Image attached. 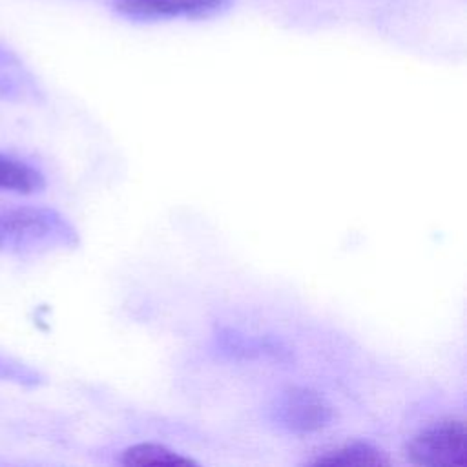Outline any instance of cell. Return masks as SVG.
<instances>
[{"mask_svg": "<svg viewBox=\"0 0 467 467\" xmlns=\"http://www.w3.org/2000/svg\"><path fill=\"white\" fill-rule=\"evenodd\" d=\"M122 465H197L193 458L182 456L181 452L161 445V443H137L130 445L120 454Z\"/></svg>", "mask_w": 467, "mask_h": 467, "instance_id": "ba28073f", "label": "cell"}, {"mask_svg": "<svg viewBox=\"0 0 467 467\" xmlns=\"http://www.w3.org/2000/svg\"><path fill=\"white\" fill-rule=\"evenodd\" d=\"M312 463L314 465H343V467H352V465L378 467V465H389L390 460L381 449L370 443L354 441V443H347L337 449L327 451L325 454L312 460Z\"/></svg>", "mask_w": 467, "mask_h": 467, "instance_id": "8992f818", "label": "cell"}, {"mask_svg": "<svg viewBox=\"0 0 467 467\" xmlns=\"http://www.w3.org/2000/svg\"><path fill=\"white\" fill-rule=\"evenodd\" d=\"M0 381H9V383L24 385V387H35L42 379H40V374L36 370H33L31 367L0 356Z\"/></svg>", "mask_w": 467, "mask_h": 467, "instance_id": "9c48e42d", "label": "cell"}, {"mask_svg": "<svg viewBox=\"0 0 467 467\" xmlns=\"http://www.w3.org/2000/svg\"><path fill=\"white\" fill-rule=\"evenodd\" d=\"M44 177L36 168L0 153V190L33 193L44 188Z\"/></svg>", "mask_w": 467, "mask_h": 467, "instance_id": "52a82bcc", "label": "cell"}, {"mask_svg": "<svg viewBox=\"0 0 467 467\" xmlns=\"http://www.w3.org/2000/svg\"><path fill=\"white\" fill-rule=\"evenodd\" d=\"M268 416L277 429L305 436L327 429L336 410L325 394L310 387H288L272 400Z\"/></svg>", "mask_w": 467, "mask_h": 467, "instance_id": "3957f363", "label": "cell"}, {"mask_svg": "<svg viewBox=\"0 0 467 467\" xmlns=\"http://www.w3.org/2000/svg\"><path fill=\"white\" fill-rule=\"evenodd\" d=\"M77 244L75 228L51 208L0 210V252H35Z\"/></svg>", "mask_w": 467, "mask_h": 467, "instance_id": "6da1fadb", "label": "cell"}, {"mask_svg": "<svg viewBox=\"0 0 467 467\" xmlns=\"http://www.w3.org/2000/svg\"><path fill=\"white\" fill-rule=\"evenodd\" d=\"M405 456L420 467H465V421L462 418H441L429 423L407 441Z\"/></svg>", "mask_w": 467, "mask_h": 467, "instance_id": "7a4b0ae2", "label": "cell"}, {"mask_svg": "<svg viewBox=\"0 0 467 467\" xmlns=\"http://www.w3.org/2000/svg\"><path fill=\"white\" fill-rule=\"evenodd\" d=\"M228 0H115V9L133 20H161L210 16L223 9Z\"/></svg>", "mask_w": 467, "mask_h": 467, "instance_id": "5b68a950", "label": "cell"}, {"mask_svg": "<svg viewBox=\"0 0 467 467\" xmlns=\"http://www.w3.org/2000/svg\"><path fill=\"white\" fill-rule=\"evenodd\" d=\"M213 343L215 350L228 359H272L277 363H288L294 358L290 347L283 339L268 334L252 336L224 327L215 330Z\"/></svg>", "mask_w": 467, "mask_h": 467, "instance_id": "277c9868", "label": "cell"}]
</instances>
